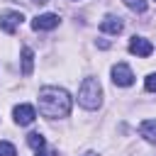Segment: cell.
<instances>
[{
	"mask_svg": "<svg viewBox=\"0 0 156 156\" xmlns=\"http://www.w3.org/2000/svg\"><path fill=\"white\" fill-rule=\"evenodd\" d=\"M129 51L136 54V56H151L154 44H151L149 39H144V37H132V41H129Z\"/></svg>",
	"mask_w": 156,
	"mask_h": 156,
	"instance_id": "7",
	"label": "cell"
},
{
	"mask_svg": "<svg viewBox=\"0 0 156 156\" xmlns=\"http://www.w3.org/2000/svg\"><path fill=\"white\" fill-rule=\"evenodd\" d=\"M12 117H15V122L20 124V127H27V124H32L34 122V117H37V110L32 107V105H17L15 110H12Z\"/></svg>",
	"mask_w": 156,
	"mask_h": 156,
	"instance_id": "6",
	"label": "cell"
},
{
	"mask_svg": "<svg viewBox=\"0 0 156 156\" xmlns=\"http://www.w3.org/2000/svg\"><path fill=\"white\" fill-rule=\"evenodd\" d=\"M32 68H34V51L29 46H24L22 49V76H29Z\"/></svg>",
	"mask_w": 156,
	"mask_h": 156,
	"instance_id": "10",
	"label": "cell"
},
{
	"mask_svg": "<svg viewBox=\"0 0 156 156\" xmlns=\"http://www.w3.org/2000/svg\"><path fill=\"white\" fill-rule=\"evenodd\" d=\"M124 5L129 10H136V12H144L146 10V0H124Z\"/></svg>",
	"mask_w": 156,
	"mask_h": 156,
	"instance_id": "12",
	"label": "cell"
},
{
	"mask_svg": "<svg viewBox=\"0 0 156 156\" xmlns=\"http://www.w3.org/2000/svg\"><path fill=\"white\" fill-rule=\"evenodd\" d=\"M71 95L63 90V88H56V85H46L39 90V112L46 117V119H61V117H68L71 112Z\"/></svg>",
	"mask_w": 156,
	"mask_h": 156,
	"instance_id": "1",
	"label": "cell"
},
{
	"mask_svg": "<svg viewBox=\"0 0 156 156\" xmlns=\"http://www.w3.org/2000/svg\"><path fill=\"white\" fill-rule=\"evenodd\" d=\"M34 156H56V151H54V149H46V146H44V149H39V151H34Z\"/></svg>",
	"mask_w": 156,
	"mask_h": 156,
	"instance_id": "15",
	"label": "cell"
},
{
	"mask_svg": "<svg viewBox=\"0 0 156 156\" xmlns=\"http://www.w3.org/2000/svg\"><path fill=\"white\" fill-rule=\"evenodd\" d=\"M27 144H29L34 151H39V149H44V146H46V139H44L39 132H32V134H27Z\"/></svg>",
	"mask_w": 156,
	"mask_h": 156,
	"instance_id": "11",
	"label": "cell"
},
{
	"mask_svg": "<svg viewBox=\"0 0 156 156\" xmlns=\"http://www.w3.org/2000/svg\"><path fill=\"white\" fill-rule=\"evenodd\" d=\"M58 22H61L58 15H54V12H44V15H37V17L32 20V29H34V32H49V29L58 27Z\"/></svg>",
	"mask_w": 156,
	"mask_h": 156,
	"instance_id": "5",
	"label": "cell"
},
{
	"mask_svg": "<svg viewBox=\"0 0 156 156\" xmlns=\"http://www.w3.org/2000/svg\"><path fill=\"white\" fill-rule=\"evenodd\" d=\"M102 102V88L95 78H85L80 83V90H78V105L85 107V110H98Z\"/></svg>",
	"mask_w": 156,
	"mask_h": 156,
	"instance_id": "2",
	"label": "cell"
},
{
	"mask_svg": "<svg viewBox=\"0 0 156 156\" xmlns=\"http://www.w3.org/2000/svg\"><path fill=\"white\" fill-rule=\"evenodd\" d=\"M139 134L149 141V144H156V119H144L139 124Z\"/></svg>",
	"mask_w": 156,
	"mask_h": 156,
	"instance_id": "9",
	"label": "cell"
},
{
	"mask_svg": "<svg viewBox=\"0 0 156 156\" xmlns=\"http://www.w3.org/2000/svg\"><path fill=\"white\" fill-rule=\"evenodd\" d=\"M112 83L119 85V88H129L134 83V73L127 63H115L112 66Z\"/></svg>",
	"mask_w": 156,
	"mask_h": 156,
	"instance_id": "4",
	"label": "cell"
},
{
	"mask_svg": "<svg viewBox=\"0 0 156 156\" xmlns=\"http://www.w3.org/2000/svg\"><path fill=\"white\" fill-rule=\"evenodd\" d=\"M83 156H95V154H93V151H88V154H83Z\"/></svg>",
	"mask_w": 156,
	"mask_h": 156,
	"instance_id": "16",
	"label": "cell"
},
{
	"mask_svg": "<svg viewBox=\"0 0 156 156\" xmlns=\"http://www.w3.org/2000/svg\"><path fill=\"white\" fill-rule=\"evenodd\" d=\"M22 20H24V15L20 10H5V12H0V29L5 34H15L17 27L22 24Z\"/></svg>",
	"mask_w": 156,
	"mask_h": 156,
	"instance_id": "3",
	"label": "cell"
},
{
	"mask_svg": "<svg viewBox=\"0 0 156 156\" xmlns=\"http://www.w3.org/2000/svg\"><path fill=\"white\" fill-rule=\"evenodd\" d=\"M144 88H146L149 93H156V73H149V76H146V80H144Z\"/></svg>",
	"mask_w": 156,
	"mask_h": 156,
	"instance_id": "14",
	"label": "cell"
},
{
	"mask_svg": "<svg viewBox=\"0 0 156 156\" xmlns=\"http://www.w3.org/2000/svg\"><path fill=\"white\" fill-rule=\"evenodd\" d=\"M0 156H17V151L10 141H0Z\"/></svg>",
	"mask_w": 156,
	"mask_h": 156,
	"instance_id": "13",
	"label": "cell"
},
{
	"mask_svg": "<svg viewBox=\"0 0 156 156\" xmlns=\"http://www.w3.org/2000/svg\"><path fill=\"white\" fill-rule=\"evenodd\" d=\"M122 20L119 17H115V15H105V20L100 22V29L105 32V34H119L122 32Z\"/></svg>",
	"mask_w": 156,
	"mask_h": 156,
	"instance_id": "8",
	"label": "cell"
}]
</instances>
